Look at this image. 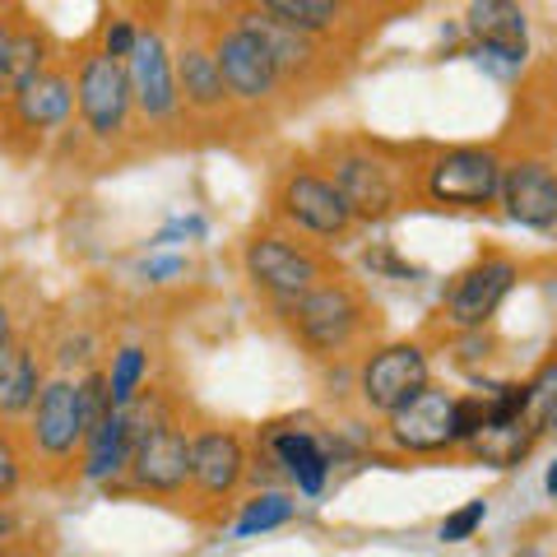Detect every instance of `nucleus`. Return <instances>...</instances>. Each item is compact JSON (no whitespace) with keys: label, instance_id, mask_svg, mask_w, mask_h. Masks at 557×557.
<instances>
[{"label":"nucleus","instance_id":"1","mask_svg":"<svg viewBox=\"0 0 557 557\" xmlns=\"http://www.w3.org/2000/svg\"><path fill=\"white\" fill-rule=\"evenodd\" d=\"M278 311L288 317L293 335L321 358L344 354L362 330V298L348 284H317L311 293H302V298L278 302Z\"/></svg>","mask_w":557,"mask_h":557},{"label":"nucleus","instance_id":"2","mask_svg":"<svg viewBox=\"0 0 557 557\" xmlns=\"http://www.w3.org/2000/svg\"><path fill=\"white\" fill-rule=\"evenodd\" d=\"M502 163L493 149H446L423 168V196L446 209H487L502 190Z\"/></svg>","mask_w":557,"mask_h":557},{"label":"nucleus","instance_id":"3","mask_svg":"<svg viewBox=\"0 0 557 557\" xmlns=\"http://www.w3.org/2000/svg\"><path fill=\"white\" fill-rule=\"evenodd\" d=\"M75 108L94 139H102V145L116 139L131 126V108H135L126 65L112 61L108 51H84L79 75H75Z\"/></svg>","mask_w":557,"mask_h":557},{"label":"nucleus","instance_id":"4","mask_svg":"<svg viewBox=\"0 0 557 557\" xmlns=\"http://www.w3.org/2000/svg\"><path fill=\"white\" fill-rule=\"evenodd\" d=\"M242 265H247V278L270 293L274 302H293L311 293L325 278V260L317 251L298 247V242L288 237H274V233H260L247 242V251H242Z\"/></svg>","mask_w":557,"mask_h":557},{"label":"nucleus","instance_id":"5","mask_svg":"<svg viewBox=\"0 0 557 557\" xmlns=\"http://www.w3.org/2000/svg\"><path fill=\"white\" fill-rule=\"evenodd\" d=\"M428 386H432L428 354H423V344H409V339L376 348V354L358 368V395H362V405H368L372 413H386V418L399 405H409V399L418 391H428Z\"/></svg>","mask_w":557,"mask_h":557},{"label":"nucleus","instance_id":"6","mask_svg":"<svg viewBox=\"0 0 557 557\" xmlns=\"http://www.w3.org/2000/svg\"><path fill=\"white\" fill-rule=\"evenodd\" d=\"M520 278V265L511 256H483L474 260L465 274H456V284L446 293V321L460 330V335H474L487 321L497 317V307L511 298Z\"/></svg>","mask_w":557,"mask_h":557},{"label":"nucleus","instance_id":"7","mask_svg":"<svg viewBox=\"0 0 557 557\" xmlns=\"http://www.w3.org/2000/svg\"><path fill=\"white\" fill-rule=\"evenodd\" d=\"M126 79H131V98L145 121H172L182 112V98H177V75H172V51L163 42V33L153 28H139L135 51L126 61Z\"/></svg>","mask_w":557,"mask_h":557},{"label":"nucleus","instance_id":"8","mask_svg":"<svg viewBox=\"0 0 557 557\" xmlns=\"http://www.w3.org/2000/svg\"><path fill=\"white\" fill-rule=\"evenodd\" d=\"M330 168H335L330 186L344 196V205H348V214L354 219H381V214H391V209L399 205L395 168L386 159H376L372 149H339Z\"/></svg>","mask_w":557,"mask_h":557},{"label":"nucleus","instance_id":"9","mask_svg":"<svg viewBox=\"0 0 557 557\" xmlns=\"http://www.w3.org/2000/svg\"><path fill=\"white\" fill-rule=\"evenodd\" d=\"M274 205L293 228H302L311 237H344L354 228V214H348L344 196L330 186V177H321V172H288Z\"/></svg>","mask_w":557,"mask_h":557},{"label":"nucleus","instance_id":"10","mask_svg":"<svg viewBox=\"0 0 557 557\" xmlns=\"http://www.w3.org/2000/svg\"><path fill=\"white\" fill-rule=\"evenodd\" d=\"M497 200L507 205V219L520 228L557 237V168L544 159H516L502 168Z\"/></svg>","mask_w":557,"mask_h":557},{"label":"nucleus","instance_id":"11","mask_svg":"<svg viewBox=\"0 0 557 557\" xmlns=\"http://www.w3.org/2000/svg\"><path fill=\"white\" fill-rule=\"evenodd\" d=\"M450 418H456V395L442 386H428V391H418L409 405H399L391 413L386 437L395 450H405V456H437V450L456 446Z\"/></svg>","mask_w":557,"mask_h":557},{"label":"nucleus","instance_id":"12","mask_svg":"<svg viewBox=\"0 0 557 557\" xmlns=\"http://www.w3.org/2000/svg\"><path fill=\"white\" fill-rule=\"evenodd\" d=\"M84 437H89V423H84L79 405V381H42V395L33 405V446L47 460H70L75 450H84Z\"/></svg>","mask_w":557,"mask_h":557},{"label":"nucleus","instance_id":"13","mask_svg":"<svg viewBox=\"0 0 557 557\" xmlns=\"http://www.w3.org/2000/svg\"><path fill=\"white\" fill-rule=\"evenodd\" d=\"M214 61H219V75H223V89H228V98L237 102H265L278 94V70L270 61V51L260 47L251 33H242L237 24H228L219 33L214 42Z\"/></svg>","mask_w":557,"mask_h":557},{"label":"nucleus","instance_id":"14","mask_svg":"<svg viewBox=\"0 0 557 557\" xmlns=\"http://www.w3.org/2000/svg\"><path fill=\"white\" fill-rule=\"evenodd\" d=\"M126 474L135 487H145V493H159V497L182 493L190 483V437L172 418H163V423L135 446Z\"/></svg>","mask_w":557,"mask_h":557},{"label":"nucleus","instance_id":"15","mask_svg":"<svg viewBox=\"0 0 557 557\" xmlns=\"http://www.w3.org/2000/svg\"><path fill=\"white\" fill-rule=\"evenodd\" d=\"M242 474H247V446L237 432L209 428L200 437H190V483L200 487V497H233Z\"/></svg>","mask_w":557,"mask_h":557},{"label":"nucleus","instance_id":"16","mask_svg":"<svg viewBox=\"0 0 557 557\" xmlns=\"http://www.w3.org/2000/svg\"><path fill=\"white\" fill-rule=\"evenodd\" d=\"M465 28L474 47L483 57H497L507 65H520L530 51V24H525V10L507 5V0H474L465 10Z\"/></svg>","mask_w":557,"mask_h":557},{"label":"nucleus","instance_id":"17","mask_svg":"<svg viewBox=\"0 0 557 557\" xmlns=\"http://www.w3.org/2000/svg\"><path fill=\"white\" fill-rule=\"evenodd\" d=\"M242 33H251V38L270 51V61H274V70H278V79H298V75H307L311 65L321 61V47H317V38H307V33H298V28H288V24H278V20H270L260 5H251V10H237V20H233Z\"/></svg>","mask_w":557,"mask_h":557},{"label":"nucleus","instance_id":"18","mask_svg":"<svg viewBox=\"0 0 557 557\" xmlns=\"http://www.w3.org/2000/svg\"><path fill=\"white\" fill-rule=\"evenodd\" d=\"M172 75H177V98L186 112H205L214 116L228 108V89H223V75H219V61H214V47L190 38L177 47L172 57Z\"/></svg>","mask_w":557,"mask_h":557},{"label":"nucleus","instance_id":"19","mask_svg":"<svg viewBox=\"0 0 557 557\" xmlns=\"http://www.w3.org/2000/svg\"><path fill=\"white\" fill-rule=\"evenodd\" d=\"M270 456L284 465V474L298 483L302 497H321L325 493V479H330V465H335V456H330V446L317 437V432H307V428H278V432H270Z\"/></svg>","mask_w":557,"mask_h":557},{"label":"nucleus","instance_id":"20","mask_svg":"<svg viewBox=\"0 0 557 557\" xmlns=\"http://www.w3.org/2000/svg\"><path fill=\"white\" fill-rule=\"evenodd\" d=\"M10 112L24 131H57L75 112V79L65 70H42L38 79H28L20 94L10 98Z\"/></svg>","mask_w":557,"mask_h":557},{"label":"nucleus","instance_id":"21","mask_svg":"<svg viewBox=\"0 0 557 557\" xmlns=\"http://www.w3.org/2000/svg\"><path fill=\"white\" fill-rule=\"evenodd\" d=\"M126 469H131V437H126L121 413L112 409L98 428H89V437H84V479L112 483L116 474H126Z\"/></svg>","mask_w":557,"mask_h":557},{"label":"nucleus","instance_id":"22","mask_svg":"<svg viewBox=\"0 0 557 557\" xmlns=\"http://www.w3.org/2000/svg\"><path fill=\"white\" fill-rule=\"evenodd\" d=\"M42 395V368L24 344H10L0 354V418L28 413Z\"/></svg>","mask_w":557,"mask_h":557},{"label":"nucleus","instance_id":"23","mask_svg":"<svg viewBox=\"0 0 557 557\" xmlns=\"http://www.w3.org/2000/svg\"><path fill=\"white\" fill-rule=\"evenodd\" d=\"M539 432L525 423V418H516V423H502V428H483L474 442H469L465 450L474 460L483 465H493V469H516L520 460L530 456V446H534Z\"/></svg>","mask_w":557,"mask_h":557},{"label":"nucleus","instance_id":"24","mask_svg":"<svg viewBox=\"0 0 557 557\" xmlns=\"http://www.w3.org/2000/svg\"><path fill=\"white\" fill-rule=\"evenodd\" d=\"M47 70V42L33 28H14L5 47V70H0V94L14 98L28 79H38Z\"/></svg>","mask_w":557,"mask_h":557},{"label":"nucleus","instance_id":"25","mask_svg":"<svg viewBox=\"0 0 557 557\" xmlns=\"http://www.w3.org/2000/svg\"><path fill=\"white\" fill-rule=\"evenodd\" d=\"M260 10L278 24L307 33V38H321V33H330L344 20V5H335V0H265Z\"/></svg>","mask_w":557,"mask_h":557},{"label":"nucleus","instance_id":"26","mask_svg":"<svg viewBox=\"0 0 557 557\" xmlns=\"http://www.w3.org/2000/svg\"><path fill=\"white\" fill-rule=\"evenodd\" d=\"M149 376V354L139 344L116 348L112 358V372H108V391H112V409H126L131 399H139V386Z\"/></svg>","mask_w":557,"mask_h":557},{"label":"nucleus","instance_id":"27","mask_svg":"<svg viewBox=\"0 0 557 557\" xmlns=\"http://www.w3.org/2000/svg\"><path fill=\"white\" fill-rule=\"evenodd\" d=\"M557 418V358H548L530 381H525V423L534 432H548Z\"/></svg>","mask_w":557,"mask_h":557},{"label":"nucleus","instance_id":"28","mask_svg":"<svg viewBox=\"0 0 557 557\" xmlns=\"http://www.w3.org/2000/svg\"><path fill=\"white\" fill-rule=\"evenodd\" d=\"M288 516H293V502H288L284 493H260V497L247 502V511L237 516L233 534H237V539L270 534V530H278V525H288Z\"/></svg>","mask_w":557,"mask_h":557},{"label":"nucleus","instance_id":"29","mask_svg":"<svg viewBox=\"0 0 557 557\" xmlns=\"http://www.w3.org/2000/svg\"><path fill=\"white\" fill-rule=\"evenodd\" d=\"M479 399L487 409V428H502V423L525 418V381H497V386H487Z\"/></svg>","mask_w":557,"mask_h":557},{"label":"nucleus","instance_id":"30","mask_svg":"<svg viewBox=\"0 0 557 557\" xmlns=\"http://www.w3.org/2000/svg\"><path fill=\"white\" fill-rule=\"evenodd\" d=\"M487 428V409L479 395H456V418H450V437L456 446H469Z\"/></svg>","mask_w":557,"mask_h":557},{"label":"nucleus","instance_id":"31","mask_svg":"<svg viewBox=\"0 0 557 557\" xmlns=\"http://www.w3.org/2000/svg\"><path fill=\"white\" fill-rule=\"evenodd\" d=\"M79 405H84V423L98 428L102 418L112 413V391H108V376L102 372H89L79 381Z\"/></svg>","mask_w":557,"mask_h":557},{"label":"nucleus","instance_id":"32","mask_svg":"<svg viewBox=\"0 0 557 557\" xmlns=\"http://www.w3.org/2000/svg\"><path fill=\"white\" fill-rule=\"evenodd\" d=\"M483 516H487V502H483V497L465 502L460 511H450V516L442 520V539H446V544H465V539H474V530L483 525Z\"/></svg>","mask_w":557,"mask_h":557},{"label":"nucleus","instance_id":"33","mask_svg":"<svg viewBox=\"0 0 557 557\" xmlns=\"http://www.w3.org/2000/svg\"><path fill=\"white\" fill-rule=\"evenodd\" d=\"M135 38H139L135 20H126V14H112L108 28H102V47L98 51H108L112 61H126L131 51H135Z\"/></svg>","mask_w":557,"mask_h":557},{"label":"nucleus","instance_id":"34","mask_svg":"<svg viewBox=\"0 0 557 557\" xmlns=\"http://www.w3.org/2000/svg\"><path fill=\"white\" fill-rule=\"evenodd\" d=\"M24 479V460H20V450H14V442L0 432V497H10L14 487H20Z\"/></svg>","mask_w":557,"mask_h":557},{"label":"nucleus","instance_id":"35","mask_svg":"<svg viewBox=\"0 0 557 557\" xmlns=\"http://www.w3.org/2000/svg\"><path fill=\"white\" fill-rule=\"evenodd\" d=\"M368 270H391V278H413V274H418V270H409V265H399V260H395L386 247L368 251Z\"/></svg>","mask_w":557,"mask_h":557},{"label":"nucleus","instance_id":"36","mask_svg":"<svg viewBox=\"0 0 557 557\" xmlns=\"http://www.w3.org/2000/svg\"><path fill=\"white\" fill-rule=\"evenodd\" d=\"M200 233H205V223H200V219H182V223H172V228H163L153 242L163 247V242H172V237H200Z\"/></svg>","mask_w":557,"mask_h":557},{"label":"nucleus","instance_id":"37","mask_svg":"<svg viewBox=\"0 0 557 557\" xmlns=\"http://www.w3.org/2000/svg\"><path fill=\"white\" fill-rule=\"evenodd\" d=\"M182 270H186L182 260H149V265H145L149 278H168V274H182Z\"/></svg>","mask_w":557,"mask_h":557},{"label":"nucleus","instance_id":"38","mask_svg":"<svg viewBox=\"0 0 557 557\" xmlns=\"http://www.w3.org/2000/svg\"><path fill=\"white\" fill-rule=\"evenodd\" d=\"M10 344H14V321H10V307L0 302V354H5Z\"/></svg>","mask_w":557,"mask_h":557},{"label":"nucleus","instance_id":"39","mask_svg":"<svg viewBox=\"0 0 557 557\" xmlns=\"http://www.w3.org/2000/svg\"><path fill=\"white\" fill-rule=\"evenodd\" d=\"M10 33H14V28L0 24V70H5V47H10Z\"/></svg>","mask_w":557,"mask_h":557},{"label":"nucleus","instance_id":"40","mask_svg":"<svg viewBox=\"0 0 557 557\" xmlns=\"http://www.w3.org/2000/svg\"><path fill=\"white\" fill-rule=\"evenodd\" d=\"M544 487H548V497H557V460H553V469H548V479H544Z\"/></svg>","mask_w":557,"mask_h":557},{"label":"nucleus","instance_id":"41","mask_svg":"<svg viewBox=\"0 0 557 557\" xmlns=\"http://www.w3.org/2000/svg\"><path fill=\"white\" fill-rule=\"evenodd\" d=\"M548 432H553V437H557V418H553V428H548Z\"/></svg>","mask_w":557,"mask_h":557},{"label":"nucleus","instance_id":"42","mask_svg":"<svg viewBox=\"0 0 557 557\" xmlns=\"http://www.w3.org/2000/svg\"><path fill=\"white\" fill-rule=\"evenodd\" d=\"M525 557H544V553H525Z\"/></svg>","mask_w":557,"mask_h":557},{"label":"nucleus","instance_id":"43","mask_svg":"<svg viewBox=\"0 0 557 557\" xmlns=\"http://www.w3.org/2000/svg\"><path fill=\"white\" fill-rule=\"evenodd\" d=\"M553 139H557V126H553Z\"/></svg>","mask_w":557,"mask_h":557},{"label":"nucleus","instance_id":"44","mask_svg":"<svg viewBox=\"0 0 557 557\" xmlns=\"http://www.w3.org/2000/svg\"><path fill=\"white\" fill-rule=\"evenodd\" d=\"M0 557H5V548H0Z\"/></svg>","mask_w":557,"mask_h":557}]
</instances>
